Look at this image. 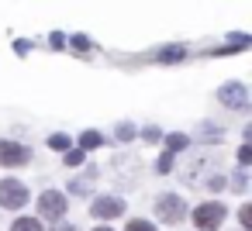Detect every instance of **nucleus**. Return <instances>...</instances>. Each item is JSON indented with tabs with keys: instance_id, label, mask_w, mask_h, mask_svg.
<instances>
[{
	"instance_id": "19",
	"label": "nucleus",
	"mask_w": 252,
	"mask_h": 231,
	"mask_svg": "<svg viewBox=\"0 0 252 231\" xmlns=\"http://www.w3.org/2000/svg\"><path fill=\"white\" fill-rule=\"evenodd\" d=\"M238 162H242V166L252 162V145H242V148H238Z\"/></svg>"
},
{
	"instance_id": "15",
	"label": "nucleus",
	"mask_w": 252,
	"mask_h": 231,
	"mask_svg": "<svg viewBox=\"0 0 252 231\" xmlns=\"http://www.w3.org/2000/svg\"><path fill=\"white\" fill-rule=\"evenodd\" d=\"M125 231H159L152 221H145V217H131L128 224H125Z\"/></svg>"
},
{
	"instance_id": "5",
	"label": "nucleus",
	"mask_w": 252,
	"mask_h": 231,
	"mask_svg": "<svg viewBox=\"0 0 252 231\" xmlns=\"http://www.w3.org/2000/svg\"><path fill=\"white\" fill-rule=\"evenodd\" d=\"M128 210V203H125V197H118V193H100V197H94V203H90V214L97 217V221H114V217H121Z\"/></svg>"
},
{
	"instance_id": "3",
	"label": "nucleus",
	"mask_w": 252,
	"mask_h": 231,
	"mask_svg": "<svg viewBox=\"0 0 252 231\" xmlns=\"http://www.w3.org/2000/svg\"><path fill=\"white\" fill-rule=\"evenodd\" d=\"M190 217H193V224H197L200 231H218V228L224 224V217H228V207H224L221 200H204V203H197V207L190 210Z\"/></svg>"
},
{
	"instance_id": "1",
	"label": "nucleus",
	"mask_w": 252,
	"mask_h": 231,
	"mask_svg": "<svg viewBox=\"0 0 252 231\" xmlns=\"http://www.w3.org/2000/svg\"><path fill=\"white\" fill-rule=\"evenodd\" d=\"M66 210H69V193H63L56 186L38 193V221H52L56 224V221L66 217Z\"/></svg>"
},
{
	"instance_id": "8",
	"label": "nucleus",
	"mask_w": 252,
	"mask_h": 231,
	"mask_svg": "<svg viewBox=\"0 0 252 231\" xmlns=\"http://www.w3.org/2000/svg\"><path fill=\"white\" fill-rule=\"evenodd\" d=\"M221 104H228V107H245V87H242V83L224 87V90H221Z\"/></svg>"
},
{
	"instance_id": "17",
	"label": "nucleus",
	"mask_w": 252,
	"mask_h": 231,
	"mask_svg": "<svg viewBox=\"0 0 252 231\" xmlns=\"http://www.w3.org/2000/svg\"><path fill=\"white\" fill-rule=\"evenodd\" d=\"M238 221H242V231H252V203H242Z\"/></svg>"
},
{
	"instance_id": "21",
	"label": "nucleus",
	"mask_w": 252,
	"mask_h": 231,
	"mask_svg": "<svg viewBox=\"0 0 252 231\" xmlns=\"http://www.w3.org/2000/svg\"><path fill=\"white\" fill-rule=\"evenodd\" d=\"M52 231H80V228H76V224H66V221H56Z\"/></svg>"
},
{
	"instance_id": "2",
	"label": "nucleus",
	"mask_w": 252,
	"mask_h": 231,
	"mask_svg": "<svg viewBox=\"0 0 252 231\" xmlns=\"http://www.w3.org/2000/svg\"><path fill=\"white\" fill-rule=\"evenodd\" d=\"M28 197H32V190H28L25 179H18V176H4V179H0V207H4V210L28 207Z\"/></svg>"
},
{
	"instance_id": "11",
	"label": "nucleus",
	"mask_w": 252,
	"mask_h": 231,
	"mask_svg": "<svg viewBox=\"0 0 252 231\" xmlns=\"http://www.w3.org/2000/svg\"><path fill=\"white\" fill-rule=\"evenodd\" d=\"M100 145H104L100 131H83V135H80V148H83V152H90V148H100Z\"/></svg>"
},
{
	"instance_id": "7",
	"label": "nucleus",
	"mask_w": 252,
	"mask_h": 231,
	"mask_svg": "<svg viewBox=\"0 0 252 231\" xmlns=\"http://www.w3.org/2000/svg\"><path fill=\"white\" fill-rule=\"evenodd\" d=\"M94 179H97V166H87V173H80L73 183H69V193L73 197H87L94 190Z\"/></svg>"
},
{
	"instance_id": "24",
	"label": "nucleus",
	"mask_w": 252,
	"mask_h": 231,
	"mask_svg": "<svg viewBox=\"0 0 252 231\" xmlns=\"http://www.w3.org/2000/svg\"><path fill=\"white\" fill-rule=\"evenodd\" d=\"M94 231H114V228H111V224H97Z\"/></svg>"
},
{
	"instance_id": "9",
	"label": "nucleus",
	"mask_w": 252,
	"mask_h": 231,
	"mask_svg": "<svg viewBox=\"0 0 252 231\" xmlns=\"http://www.w3.org/2000/svg\"><path fill=\"white\" fill-rule=\"evenodd\" d=\"M11 231H45V224H42L38 217H28V214H21V217H14Z\"/></svg>"
},
{
	"instance_id": "20",
	"label": "nucleus",
	"mask_w": 252,
	"mask_h": 231,
	"mask_svg": "<svg viewBox=\"0 0 252 231\" xmlns=\"http://www.w3.org/2000/svg\"><path fill=\"white\" fill-rule=\"evenodd\" d=\"M118 138H121V142L135 138V128H131V124H121V128H118Z\"/></svg>"
},
{
	"instance_id": "13",
	"label": "nucleus",
	"mask_w": 252,
	"mask_h": 231,
	"mask_svg": "<svg viewBox=\"0 0 252 231\" xmlns=\"http://www.w3.org/2000/svg\"><path fill=\"white\" fill-rule=\"evenodd\" d=\"M204 186H207L211 193H221V190H228V179H224L221 173H211V176L204 179Z\"/></svg>"
},
{
	"instance_id": "14",
	"label": "nucleus",
	"mask_w": 252,
	"mask_h": 231,
	"mask_svg": "<svg viewBox=\"0 0 252 231\" xmlns=\"http://www.w3.org/2000/svg\"><path fill=\"white\" fill-rule=\"evenodd\" d=\"M63 162H66V166H83V162H87V152H83V148H66Z\"/></svg>"
},
{
	"instance_id": "23",
	"label": "nucleus",
	"mask_w": 252,
	"mask_h": 231,
	"mask_svg": "<svg viewBox=\"0 0 252 231\" xmlns=\"http://www.w3.org/2000/svg\"><path fill=\"white\" fill-rule=\"evenodd\" d=\"M73 42H76V49H90V38H83V35H76Z\"/></svg>"
},
{
	"instance_id": "22",
	"label": "nucleus",
	"mask_w": 252,
	"mask_h": 231,
	"mask_svg": "<svg viewBox=\"0 0 252 231\" xmlns=\"http://www.w3.org/2000/svg\"><path fill=\"white\" fill-rule=\"evenodd\" d=\"M142 138H145V142H159V131H156V128H145V135H142Z\"/></svg>"
},
{
	"instance_id": "12",
	"label": "nucleus",
	"mask_w": 252,
	"mask_h": 231,
	"mask_svg": "<svg viewBox=\"0 0 252 231\" xmlns=\"http://www.w3.org/2000/svg\"><path fill=\"white\" fill-rule=\"evenodd\" d=\"M49 148L52 152H66V148H73V142H69V135H49Z\"/></svg>"
},
{
	"instance_id": "18",
	"label": "nucleus",
	"mask_w": 252,
	"mask_h": 231,
	"mask_svg": "<svg viewBox=\"0 0 252 231\" xmlns=\"http://www.w3.org/2000/svg\"><path fill=\"white\" fill-rule=\"evenodd\" d=\"M228 186H231V190H235V193H245V173H242V169H238V173H235V176H231V183H228Z\"/></svg>"
},
{
	"instance_id": "6",
	"label": "nucleus",
	"mask_w": 252,
	"mask_h": 231,
	"mask_svg": "<svg viewBox=\"0 0 252 231\" xmlns=\"http://www.w3.org/2000/svg\"><path fill=\"white\" fill-rule=\"evenodd\" d=\"M28 162H32V148L28 145L11 142V138H0V166L18 169V166H28Z\"/></svg>"
},
{
	"instance_id": "10",
	"label": "nucleus",
	"mask_w": 252,
	"mask_h": 231,
	"mask_svg": "<svg viewBox=\"0 0 252 231\" xmlns=\"http://www.w3.org/2000/svg\"><path fill=\"white\" fill-rule=\"evenodd\" d=\"M183 148H190V135H169L166 138V152L169 155H180Z\"/></svg>"
},
{
	"instance_id": "4",
	"label": "nucleus",
	"mask_w": 252,
	"mask_h": 231,
	"mask_svg": "<svg viewBox=\"0 0 252 231\" xmlns=\"http://www.w3.org/2000/svg\"><path fill=\"white\" fill-rule=\"evenodd\" d=\"M152 210H156V217H159L162 224H180V221L190 214L180 193H159L156 203H152Z\"/></svg>"
},
{
	"instance_id": "16",
	"label": "nucleus",
	"mask_w": 252,
	"mask_h": 231,
	"mask_svg": "<svg viewBox=\"0 0 252 231\" xmlns=\"http://www.w3.org/2000/svg\"><path fill=\"white\" fill-rule=\"evenodd\" d=\"M173 166H176V155L162 152V155H159V162H156V173H159V176H166V173H169Z\"/></svg>"
}]
</instances>
